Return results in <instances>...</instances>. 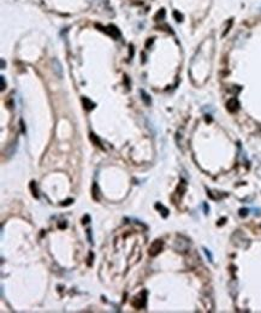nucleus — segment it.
I'll return each mask as SVG.
<instances>
[{
  "instance_id": "20e7f679",
  "label": "nucleus",
  "mask_w": 261,
  "mask_h": 313,
  "mask_svg": "<svg viewBox=\"0 0 261 313\" xmlns=\"http://www.w3.org/2000/svg\"><path fill=\"white\" fill-rule=\"evenodd\" d=\"M107 34L111 35L113 39H119V37L122 36L120 30H119L116 26H113V24H110V26L107 27Z\"/></svg>"
},
{
  "instance_id": "0eeeda50",
  "label": "nucleus",
  "mask_w": 261,
  "mask_h": 313,
  "mask_svg": "<svg viewBox=\"0 0 261 313\" xmlns=\"http://www.w3.org/2000/svg\"><path fill=\"white\" fill-rule=\"evenodd\" d=\"M155 208L160 211V213H161V216H163L164 218H166V217L168 216V210H167V208H166L164 205H161V204L157 202V204H155Z\"/></svg>"
},
{
  "instance_id": "ddd939ff",
  "label": "nucleus",
  "mask_w": 261,
  "mask_h": 313,
  "mask_svg": "<svg viewBox=\"0 0 261 313\" xmlns=\"http://www.w3.org/2000/svg\"><path fill=\"white\" fill-rule=\"evenodd\" d=\"M203 252H205V254L207 255V258H208V260L209 261H213V256H212V254H211V252L207 249V248H203Z\"/></svg>"
},
{
  "instance_id": "f8f14e48",
  "label": "nucleus",
  "mask_w": 261,
  "mask_h": 313,
  "mask_svg": "<svg viewBox=\"0 0 261 313\" xmlns=\"http://www.w3.org/2000/svg\"><path fill=\"white\" fill-rule=\"evenodd\" d=\"M30 189L33 191V195L35 198H39V194H37V190H36V184H35V181H32L30 182Z\"/></svg>"
},
{
  "instance_id": "39448f33",
  "label": "nucleus",
  "mask_w": 261,
  "mask_h": 313,
  "mask_svg": "<svg viewBox=\"0 0 261 313\" xmlns=\"http://www.w3.org/2000/svg\"><path fill=\"white\" fill-rule=\"evenodd\" d=\"M82 102H83V106H84V108L87 111H90V110H93L95 107V104L92 100H89L88 98H86V96L82 98Z\"/></svg>"
},
{
  "instance_id": "aec40b11",
  "label": "nucleus",
  "mask_w": 261,
  "mask_h": 313,
  "mask_svg": "<svg viewBox=\"0 0 261 313\" xmlns=\"http://www.w3.org/2000/svg\"><path fill=\"white\" fill-rule=\"evenodd\" d=\"M71 202H72V200H71V199H69V200H66V201H64V202H63L62 205H63V206H67V205H70Z\"/></svg>"
},
{
  "instance_id": "9b49d317",
  "label": "nucleus",
  "mask_w": 261,
  "mask_h": 313,
  "mask_svg": "<svg viewBox=\"0 0 261 313\" xmlns=\"http://www.w3.org/2000/svg\"><path fill=\"white\" fill-rule=\"evenodd\" d=\"M172 15H173V18H175L177 22H182V21H183V15H182V13H179L178 11H173V13H172Z\"/></svg>"
},
{
  "instance_id": "423d86ee",
  "label": "nucleus",
  "mask_w": 261,
  "mask_h": 313,
  "mask_svg": "<svg viewBox=\"0 0 261 313\" xmlns=\"http://www.w3.org/2000/svg\"><path fill=\"white\" fill-rule=\"evenodd\" d=\"M140 93H141V99L143 100V102H144L147 106H149V105L152 104V99H151V96L148 95V93H147L146 91H143V89H141Z\"/></svg>"
},
{
  "instance_id": "6e6552de",
  "label": "nucleus",
  "mask_w": 261,
  "mask_h": 313,
  "mask_svg": "<svg viewBox=\"0 0 261 313\" xmlns=\"http://www.w3.org/2000/svg\"><path fill=\"white\" fill-rule=\"evenodd\" d=\"M92 195H93V198L99 201L100 200V189H99V186L97 183H94L93 184V188H92Z\"/></svg>"
},
{
  "instance_id": "1a4fd4ad",
  "label": "nucleus",
  "mask_w": 261,
  "mask_h": 313,
  "mask_svg": "<svg viewBox=\"0 0 261 313\" xmlns=\"http://www.w3.org/2000/svg\"><path fill=\"white\" fill-rule=\"evenodd\" d=\"M165 16H166V11H165V9H160L158 12H157V15L154 16V19L155 21H164L165 19Z\"/></svg>"
},
{
  "instance_id": "a211bd4d",
  "label": "nucleus",
  "mask_w": 261,
  "mask_h": 313,
  "mask_svg": "<svg viewBox=\"0 0 261 313\" xmlns=\"http://www.w3.org/2000/svg\"><path fill=\"white\" fill-rule=\"evenodd\" d=\"M89 219H90V217L87 215V216H84V218L82 219V223H83V224H87V223L89 222Z\"/></svg>"
},
{
  "instance_id": "9d476101",
  "label": "nucleus",
  "mask_w": 261,
  "mask_h": 313,
  "mask_svg": "<svg viewBox=\"0 0 261 313\" xmlns=\"http://www.w3.org/2000/svg\"><path fill=\"white\" fill-rule=\"evenodd\" d=\"M90 140H92V141H93V142H94V143H95V145H97V146H99V147H101V148H102V145H101V141H100V140H99V137H98V136H97V135H95V134H93V132H92V134H90Z\"/></svg>"
},
{
  "instance_id": "4468645a",
  "label": "nucleus",
  "mask_w": 261,
  "mask_h": 313,
  "mask_svg": "<svg viewBox=\"0 0 261 313\" xmlns=\"http://www.w3.org/2000/svg\"><path fill=\"white\" fill-rule=\"evenodd\" d=\"M248 212H249L248 208H241V210H239V216H241V217H246V216L248 215Z\"/></svg>"
},
{
  "instance_id": "2eb2a0df",
  "label": "nucleus",
  "mask_w": 261,
  "mask_h": 313,
  "mask_svg": "<svg viewBox=\"0 0 261 313\" xmlns=\"http://www.w3.org/2000/svg\"><path fill=\"white\" fill-rule=\"evenodd\" d=\"M154 42V37H151V39H148L147 40V42H146V48H149V46H152V43Z\"/></svg>"
},
{
  "instance_id": "4be33fe9",
  "label": "nucleus",
  "mask_w": 261,
  "mask_h": 313,
  "mask_svg": "<svg viewBox=\"0 0 261 313\" xmlns=\"http://www.w3.org/2000/svg\"><path fill=\"white\" fill-rule=\"evenodd\" d=\"M206 121H207V122H211V121H212V118H211V117H208V115H206Z\"/></svg>"
},
{
  "instance_id": "6ab92c4d",
  "label": "nucleus",
  "mask_w": 261,
  "mask_h": 313,
  "mask_svg": "<svg viewBox=\"0 0 261 313\" xmlns=\"http://www.w3.org/2000/svg\"><path fill=\"white\" fill-rule=\"evenodd\" d=\"M19 124H21V129H22V132H23V134H25V128H24V123H23V121H22V119L19 121Z\"/></svg>"
},
{
  "instance_id": "dca6fc26",
  "label": "nucleus",
  "mask_w": 261,
  "mask_h": 313,
  "mask_svg": "<svg viewBox=\"0 0 261 313\" xmlns=\"http://www.w3.org/2000/svg\"><path fill=\"white\" fill-rule=\"evenodd\" d=\"M231 24H232V19H231V21H230V22H229V26H228V28H226V29H225V31H224V33H223V36H225V35H226V33H228V31L230 30V27H231Z\"/></svg>"
},
{
  "instance_id": "f03ea898",
  "label": "nucleus",
  "mask_w": 261,
  "mask_h": 313,
  "mask_svg": "<svg viewBox=\"0 0 261 313\" xmlns=\"http://www.w3.org/2000/svg\"><path fill=\"white\" fill-rule=\"evenodd\" d=\"M226 108H228V111L232 112V113L236 112V111L239 108V102H238V100H237L236 98H231L228 102H226Z\"/></svg>"
},
{
  "instance_id": "f257e3e1",
  "label": "nucleus",
  "mask_w": 261,
  "mask_h": 313,
  "mask_svg": "<svg viewBox=\"0 0 261 313\" xmlns=\"http://www.w3.org/2000/svg\"><path fill=\"white\" fill-rule=\"evenodd\" d=\"M164 247V242L161 240H155L152 245H151V248H149V255L151 256H157L161 250H163Z\"/></svg>"
},
{
  "instance_id": "f3484780",
  "label": "nucleus",
  "mask_w": 261,
  "mask_h": 313,
  "mask_svg": "<svg viewBox=\"0 0 261 313\" xmlns=\"http://www.w3.org/2000/svg\"><path fill=\"white\" fill-rule=\"evenodd\" d=\"M1 77V91L5 89V77L4 76H0Z\"/></svg>"
},
{
  "instance_id": "412c9836",
  "label": "nucleus",
  "mask_w": 261,
  "mask_h": 313,
  "mask_svg": "<svg viewBox=\"0 0 261 313\" xmlns=\"http://www.w3.org/2000/svg\"><path fill=\"white\" fill-rule=\"evenodd\" d=\"M1 69H5V62H4V59H1Z\"/></svg>"
},
{
  "instance_id": "7ed1b4c3",
  "label": "nucleus",
  "mask_w": 261,
  "mask_h": 313,
  "mask_svg": "<svg viewBox=\"0 0 261 313\" xmlns=\"http://www.w3.org/2000/svg\"><path fill=\"white\" fill-rule=\"evenodd\" d=\"M52 65H53V71H54V74H56L59 78H62V77H63V67H62L60 62H59L57 58H54V59L52 60Z\"/></svg>"
}]
</instances>
